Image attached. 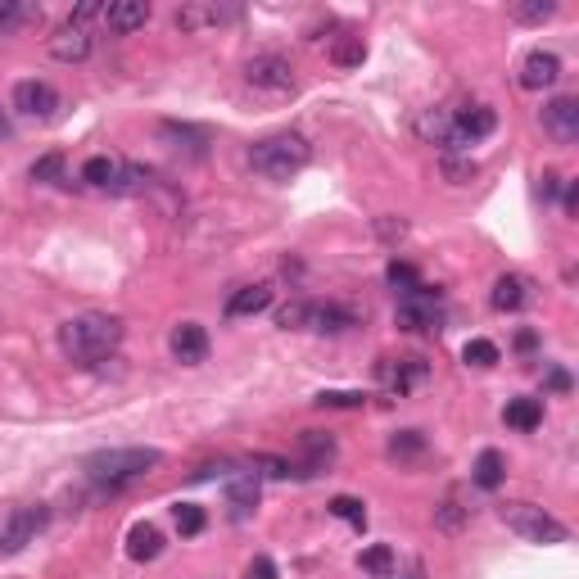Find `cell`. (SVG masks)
<instances>
[{
    "instance_id": "cell-27",
    "label": "cell",
    "mask_w": 579,
    "mask_h": 579,
    "mask_svg": "<svg viewBox=\"0 0 579 579\" xmlns=\"http://www.w3.org/2000/svg\"><path fill=\"white\" fill-rule=\"evenodd\" d=\"M385 453H390L394 462H417V457H426V435H421V430H399V435L385 444Z\"/></svg>"
},
{
    "instance_id": "cell-24",
    "label": "cell",
    "mask_w": 579,
    "mask_h": 579,
    "mask_svg": "<svg viewBox=\"0 0 579 579\" xmlns=\"http://www.w3.org/2000/svg\"><path fill=\"white\" fill-rule=\"evenodd\" d=\"M118 172H123V159H109V154H91V159L82 163V181L95 190H114Z\"/></svg>"
},
{
    "instance_id": "cell-23",
    "label": "cell",
    "mask_w": 579,
    "mask_h": 579,
    "mask_svg": "<svg viewBox=\"0 0 579 579\" xmlns=\"http://www.w3.org/2000/svg\"><path fill=\"white\" fill-rule=\"evenodd\" d=\"M159 552H163V534H159V525L136 521L132 530H127V557H132V561H154Z\"/></svg>"
},
{
    "instance_id": "cell-22",
    "label": "cell",
    "mask_w": 579,
    "mask_h": 579,
    "mask_svg": "<svg viewBox=\"0 0 579 579\" xmlns=\"http://www.w3.org/2000/svg\"><path fill=\"white\" fill-rule=\"evenodd\" d=\"M272 285L258 281V285H245V290H236V295L227 299V317H254L263 313V308H272Z\"/></svg>"
},
{
    "instance_id": "cell-13",
    "label": "cell",
    "mask_w": 579,
    "mask_h": 579,
    "mask_svg": "<svg viewBox=\"0 0 579 579\" xmlns=\"http://www.w3.org/2000/svg\"><path fill=\"white\" fill-rule=\"evenodd\" d=\"M14 109L28 118H50L59 109V91L50 82H37V77H28V82L14 86Z\"/></svg>"
},
{
    "instance_id": "cell-46",
    "label": "cell",
    "mask_w": 579,
    "mask_h": 579,
    "mask_svg": "<svg viewBox=\"0 0 579 579\" xmlns=\"http://www.w3.org/2000/svg\"><path fill=\"white\" fill-rule=\"evenodd\" d=\"M0 136H10V118L0 114Z\"/></svg>"
},
{
    "instance_id": "cell-21",
    "label": "cell",
    "mask_w": 579,
    "mask_h": 579,
    "mask_svg": "<svg viewBox=\"0 0 579 579\" xmlns=\"http://www.w3.org/2000/svg\"><path fill=\"white\" fill-rule=\"evenodd\" d=\"M489 304H494L498 313H516V308H525V304H530V281L516 276V272L498 276L494 290H489Z\"/></svg>"
},
{
    "instance_id": "cell-20",
    "label": "cell",
    "mask_w": 579,
    "mask_h": 579,
    "mask_svg": "<svg viewBox=\"0 0 579 579\" xmlns=\"http://www.w3.org/2000/svg\"><path fill=\"white\" fill-rule=\"evenodd\" d=\"M557 77H561V59L552 55V50H534V55L521 64V86H525V91H543V86H552Z\"/></svg>"
},
{
    "instance_id": "cell-28",
    "label": "cell",
    "mask_w": 579,
    "mask_h": 579,
    "mask_svg": "<svg viewBox=\"0 0 579 579\" xmlns=\"http://www.w3.org/2000/svg\"><path fill=\"white\" fill-rule=\"evenodd\" d=\"M362 59H367V46H362V37L344 32V37L331 41V64H335V68H358Z\"/></svg>"
},
{
    "instance_id": "cell-30",
    "label": "cell",
    "mask_w": 579,
    "mask_h": 579,
    "mask_svg": "<svg viewBox=\"0 0 579 579\" xmlns=\"http://www.w3.org/2000/svg\"><path fill=\"white\" fill-rule=\"evenodd\" d=\"M326 512L340 516V521H349L353 530H367V503H362V498L340 494V498H331V507H326Z\"/></svg>"
},
{
    "instance_id": "cell-16",
    "label": "cell",
    "mask_w": 579,
    "mask_h": 579,
    "mask_svg": "<svg viewBox=\"0 0 579 579\" xmlns=\"http://www.w3.org/2000/svg\"><path fill=\"white\" fill-rule=\"evenodd\" d=\"M453 132H457L453 109L435 105V109H421V114H417V136L426 145H444V150H453Z\"/></svg>"
},
{
    "instance_id": "cell-18",
    "label": "cell",
    "mask_w": 579,
    "mask_h": 579,
    "mask_svg": "<svg viewBox=\"0 0 579 579\" xmlns=\"http://www.w3.org/2000/svg\"><path fill=\"white\" fill-rule=\"evenodd\" d=\"M50 55H55L59 64H82V59L91 55V32L73 28V23H64V28L50 37Z\"/></svg>"
},
{
    "instance_id": "cell-3",
    "label": "cell",
    "mask_w": 579,
    "mask_h": 579,
    "mask_svg": "<svg viewBox=\"0 0 579 579\" xmlns=\"http://www.w3.org/2000/svg\"><path fill=\"white\" fill-rule=\"evenodd\" d=\"M308 159H313V145H308L299 132H276L249 150V168L267 181H290L295 172L308 168Z\"/></svg>"
},
{
    "instance_id": "cell-47",
    "label": "cell",
    "mask_w": 579,
    "mask_h": 579,
    "mask_svg": "<svg viewBox=\"0 0 579 579\" xmlns=\"http://www.w3.org/2000/svg\"><path fill=\"white\" fill-rule=\"evenodd\" d=\"M403 579H426V575H421V570H412V575H403Z\"/></svg>"
},
{
    "instance_id": "cell-19",
    "label": "cell",
    "mask_w": 579,
    "mask_h": 579,
    "mask_svg": "<svg viewBox=\"0 0 579 579\" xmlns=\"http://www.w3.org/2000/svg\"><path fill=\"white\" fill-rule=\"evenodd\" d=\"M105 23H109V32L127 37V32L150 23V5H145V0H114V5H105Z\"/></svg>"
},
{
    "instance_id": "cell-15",
    "label": "cell",
    "mask_w": 579,
    "mask_h": 579,
    "mask_svg": "<svg viewBox=\"0 0 579 579\" xmlns=\"http://www.w3.org/2000/svg\"><path fill=\"white\" fill-rule=\"evenodd\" d=\"M498 127V114L489 105H475L466 114H457V132H453V150H471L475 141H485L489 132Z\"/></svg>"
},
{
    "instance_id": "cell-29",
    "label": "cell",
    "mask_w": 579,
    "mask_h": 579,
    "mask_svg": "<svg viewBox=\"0 0 579 579\" xmlns=\"http://www.w3.org/2000/svg\"><path fill=\"white\" fill-rule=\"evenodd\" d=\"M471 521V507H462L457 503V494H448L444 503L435 507V530H444V534H457L462 525Z\"/></svg>"
},
{
    "instance_id": "cell-44",
    "label": "cell",
    "mask_w": 579,
    "mask_h": 579,
    "mask_svg": "<svg viewBox=\"0 0 579 579\" xmlns=\"http://www.w3.org/2000/svg\"><path fill=\"white\" fill-rule=\"evenodd\" d=\"M575 200H579V186H575V181H566V195H561V204H566V213H575Z\"/></svg>"
},
{
    "instance_id": "cell-1",
    "label": "cell",
    "mask_w": 579,
    "mask_h": 579,
    "mask_svg": "<svg viewBox=\"0 0 579 579\" xmlns=\"http://www.w3.org/2000/svg\"><path fill=\"white\" fill-rule=\"evenodd\" d=\"M123 344V322L109 313H77L59 326V349L73 362H100Z\"/></svg>"
},
{
    "instance_id": "cell-32",
    "label": "cell",
    "mask_w": 579,
    "mask_h": 579,
    "mask_svg": "<svg viewBox=\"0 0 579 579\" xmlns=\"http://www.w3.org/2000/svg\"><path fill=\"white\" fill-rule=\"evenodd\" d=\"M358 566L367 570V575H390V570H394V548H390V543H371V548L358 557Z\"/></svg>"
},
{
    "instance_id": "cell-39",
    "label": "cell",
    "mask_w": 579,
    "mask_h": 579,
    "mask_svg": "<svg viewBox=\"0 0 579 579\" xmlns=\"http://www.w3.org/2000/svg\"><path fill=\"white\" fill-rule=\"evenodd\" d=\"M59 172H64V154H46L32 163V181H59Z\"/></svg>"
},
{
    "instance_id": "cell-9",
    "label": "cell",
    "mask_w": 579,
    "mask_h": 579,
    "mask_svg": "<svg viewBox=\"0 0 579 579\" xmlns=\"http://www.w3.org/2000/svg\"><path fill=\"white\" fill-rule=\"evenodd\" d=\"M231 19H240V10L236 5H213V0H190V5H181L177 10V28L186 32V37H200V32H209V28H222V23H231Z\"/></svg>"
},
{
    "instance_id": "cell-36",
    "label": "cell",
    "mask_w": 579,
    "mask_h": 579,
    "mask_svg": "<svg viewBox=\"0 0 579 579\" xmlns=\"http://www.w3.org/2000/svg\"><path fill=\"white\" fill-rule=\"evenodd\" d=\"M313 403H317V408H362L367 394H358V390H322Z\"/></svg>"
},
{
    "instance_id": "cell-14",
    "label": "cell",
    "mask_w": 579,
    "mask_h": 579,
    "mask_svg": "<svg viewBox=\"0 0 579 579\" xmlns=\"http://www.w3.org/2000/svg\"><path fill=\"white\" fill-rule=\"evenodd\" d=\"M168 349H172V358H177V362H186V367H195V362H204V358H209V331H204L200 322H181L177 331H172Z\"/></svg>"
},
{
    "instance_id": "cell-2",
    "label": "cell",
    "mask_w": 579,
    "mask_h": 579,
    "mask_svg": "<svg viewBox=\"0 0 579 579\" xmlns=\"http://www.w3.org/2000/svg\"><path fill=\"white\" fill-rule=\"evenodd\" d=\"M159 462H163L159 448H105V453L86 457V475H91L95 489H109V494H118V489H127L132 480L150 475Z\"/></svg>"
},
{
    "instance_id": "cell-43",
    "label": "cell",
    "mask_w": 579,
    "mask_h": 579,
    "mask_svg": "<svg viewBox=\"0 0 579 579\" xmlns=\"http://www.w3.org/2000/svg\"><path fill=\"white\" fill-rule=\"evenodd\" d=\"M403 231H408V227H403V222H390V218H380V236H403Z\"/></svg>"
},
{
    "instance_id": "cell-35",
    "label": "cell",
    "mask_w": 579,
    "mask_h": 579,
    "mask_svg": "<svg viewBox=\"0 0 579 579\" xmlns=\"http://www.w3.org/2000/svg\"><path fill=\"white\" fill-rule=\"evenodd\" d=\"M439 168H444V177L453 181V186H466V181H475V159H453V154H444V159H439Z\"/></svg>"
},
{
    "instance_id": "cell-26",
    "label": "cell",
    "mask_w": 579,
    "mask_h": 579,
    "mask_svg": "<svg viewBox=\"0 0 579 579\" xmlns=\"http://www.w3.org/2000/svg\"><path fill=\"white\" fill-rule=\"evenodd\" d=\"M503 421H507L512 430H534V426L543 421V403H539V399H512V403L503 408Z\"/></svg>"
},
{
    "instance_id": "cell-11",
    "label": "cell",
    "mask_w": 579,
    "mask_h": 579,
    "mask_svg": "<svg viewBox=\"0 0 579 579\" xmlns=\"http://www.w3.org/2000/svg\"><path fill=\"white\" fill-rule=\"evenodd\" d=\"M46 525V507H19L10 521L0 525V552H19L37 539V530Z\"/></svg>"
},
{
    "instance_id": "cell-41",
    "label": "cell",
    "mask_w": 579,
    "mask_h": 579,
    "mask_svg": "<svg viewBox=\"0 0 579 579\" xmlns=\"http://www.w3.org/2000/svg\"><path fill=\"white\" fill-rule=\"evenodd\" d=\"M245 579H276V561L272 557H254L245 570Z\"/></svg>"
},
{
    "instance_id": "cell-10",
    "label": "cell",
    "mask_w": 579,
    "mask_h": 579,
    "mask_svg": "<svg viewBox=\"0 0 579 579\" xmlns=\"http://www.w3.org/2000/svg\"><path fill=\"white\" fill-rule=\"evenodd\" d=\"M539 123H543V132H548L552 141L570 145L579 136V100H575V95H557V100H548L543 114H539Z\"/></svg>"
},
{
    "instance_id": "cell-7",
    "label": "cell",
    "mask_w": 579,
    "mask_h": 579,
    "mask_svg": "<svg viewBox=\"0 0 579 579\" xmlns=\"http://www.w3.org/2000/svg\"><path fill=\"white\" fill-rule=\"evenodd\" d=\"M399 326L403 331H417V335H439L444 331V308H439V290H408L399 299Z\"/></svg>"
},
{
    "instance_id": "cell-33",
    "label": "cell",
    "mask_w": 579,
    "mask_h": 579,
    "mask_svg": "<svg viewBox=\"0 0 579 579\" xmlns=\"http://www.w3.org/2000/svg\"><path fill=\"white\" fill-rule=\"evenodd\" d=\"M41 19L37 5H19V0H0V32H14L19 23Z\"/></svg>"
},
{
    "instance_id": "cell-45",
    "label": "cell",
    "mask_w": 579,
    "mask_h": 579,
    "mask_svg": "<svg viewBox=\"0 0 579 579\" xmlns=\"http://www.w3.org/2000/svg\"><path fill=\"white\" fill-rule=\"evenodd\" d=\"M534 344H539V335H534V331H521V335H516V349H521V353H530Z\"/></svg>"
},
{
    "instance_id": "cell-25",
    "label": "cell",
    "mask_w": 579,
    "mask_h": 579,
    "mask_svg": "<svg viewBox=\"0 0 579 579\" xmlns=\"http://www.w3.org/2000/svg\"><path fill=\"white\" fill-rule=\"evenodd\" d=\"M471 480L480 489H498L507 480V457L498 453V448H485V453L475 457V466H471Z\"/></svg>"
},
{
    "instance_id": "cell-37",
    "label": "cell",
    "mask_w": 579,
    "mask_h": 579,
    "mask_svg": "<svg viewBox=\"0 0 579 579\" xmlns=\"http://www.w3.org/2000/svg\"><path fill=\"white\" fill-rule=\"evenodd\" d=\"M172 516H177V530L186 534V539L204 530V507H195V503H177V507H172Z\"/></svg>"
},
{
    "instance_id": "cell-6",
    "label": "cell",
    "mask_w": 579,
    "mask_h": 579,
    "mask_svg": "<svg viewBox=\"0 0 579 579\" xmlns=\"http://www.w3.org/2000/svg\"><path fill=\"white\" fill-rule=\"evenodd\" d=\"M245 86L267 95V100H281V95L295 91V68L285 55H254L245 64Z\"/></svg>"
},
{
    "instance_id": "cell-40",
    "label": "cell",
    "mask_w": 579,
    "mask_h": 579,
    "mask_svg": "<svg viewBox=\"0 0 579 579\" xmlns=\"http://www.w3.org/2000/svg\"><path fill=\"white\" fill-rule=\"evenodd\" d=\"M91 19H105V5H100V0H82V5L73 10V19H68V23H73V28H86Z\"/></svg>"
},
{
    "instance_id": "cell-8",
    "label": "cell",
    "mask_w": 579,
    "mask_h": 579,
    "mask_svg": "<svg viewBox=\"0 0 579 579\" xmlns=\"http://www.w3.org/2000/svg\"><path fill=\"white\" fill-rule=\"evenodd\" d=\"M376 376H380V385L390 394H412V390H421L430 380V362L421 358V353H408V358H380L376 362Z\"/></svg>"
},
{
    "instance_id": "cell-42",
    "label": "cell",
    "mask_w": 579,
    "mask_h": 579,
    "mask_svg": "<svg viewBox=\"0 0 579 579\" xmlns=\"http://www.w3.org/2000/svg\"><path fill=\"white\" fill-rule=\"evenodd\" d=\"M548 390H557V394H566V390H570V376H566L561 367H552V371H548Z\"/></svg>"
},
{
    "instance_id": "cell-12",
    "label": "cell",
    "mask_w": 579,
    "mask_h": 579,
    "mask_svg": "<svg viewBox=\"0 0 579 579\" xmlns=\"http://www.w3.org/2000/svg\"><path fill=\"white\" fill-rule=\"evenodd\" d=\"M335 462V439L322 430H304L299 435V462H290L299 475H322Z\"/></svg>"
},
{
    "instance_id": "cell-31",
    "label": "cell",
    "mask_w": 579,
    "mask_h": 579,
    "mask_svg": "<svg viewBox=\"0 0 579 579\" xmlns=\"http://www.w3.org/2000/svg\"><path fill=\"white\" fill-rule=\"evenodd\" d=\"M552 14H557V0H516L512 5L516 23H548Z\"/></svg>"
},
{
    "instance_id": "cell-34",
    "label": "cell",
    "mask_w": 579,
    "mask_h": 579,
    "mask_svg": "<svg viewBox=\"0 0 579 579\" xmlns=\"http://www.w3.org/2000/svg\"><path fill=\"white\" fill-rule=\"evenodd\" d=\"M462 362H466V367H494V362H498V344L494 340H466Z\"/></svg>"
},
{
    "instance_id": "cell-5",
    "label": "cell",
    "mask_w": 579,
    "mask_h": 579,
    "mask_svg": "<svg viewBox=\"0 0 579 579\" xmlns=\"http://www.w3.org/2000/svg\"><path fill=\"white\" fill-rule=\"evenodd\" d=\"M276 326H285V331H331L335 335V331L358 326V317L340 304H285L281 313H276Z\"/></svg>"
},
{
    "instance_id": "cell-17",
    "label": "cell",
    "mask_w": 579,
    "mask_h": 579,
    "mask_svg": "<svg viewBox=\"0 0 579 579\" xmlns=\"http://www.w3.org/2000/svg\"><path fill=\"white\" fill-rule=\"evenodd\" d=\"M258 507V471H236L227 480V512L231 521H245Z\"/></svg>"
},
{
    "instance_id": "cell-38",
    "label": "cell",
    "mask_w": 579,
    "mask_h": 579,
    "mask_svg": "<svg viewBox=\"0 0 579 579\" xmlns=\"http://www.w3.org/2000/svg\"><path fill=\"white\" fill-rule=\"evenodd\" d=\"M385 276H390V285H394V290H403V295H408V290H417V285H421L417 267H412V263H403V258H394V263H390V272H385Z\"/></svg>"
},
{
    "instance_id": "cell-4",
    "label": "cell",
    "mask_w": 579,
    "mask_h": 579,
    "mask_svg": "<svg viewBox=\"0 0 579 579\" xmlns=\"http://www.w3.org/2000/svg\"><path fill=\"white\" fill-rule=\"evenodd\" d=\"M498 516H503L507 530L521 534L525 543H543V548H552V543H566L570 539L566 525H561L552 512L534 507V503H507V507H498Z\"/></svg>"
}]
</instances>
